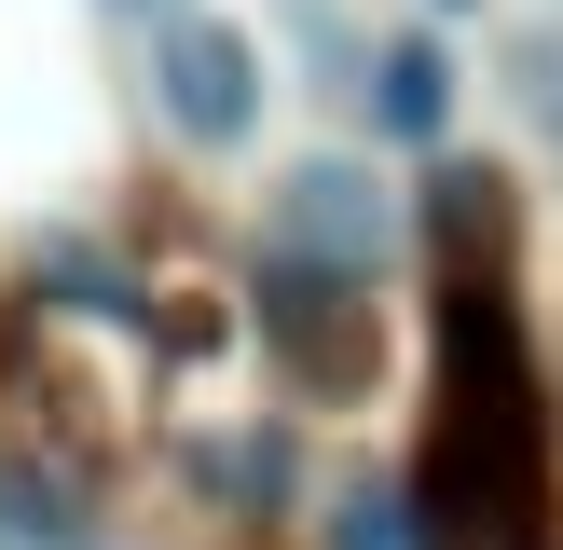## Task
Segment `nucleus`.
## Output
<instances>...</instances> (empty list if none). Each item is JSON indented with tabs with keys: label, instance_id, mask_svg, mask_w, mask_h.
Masks as SVG:
<instances>
[{
	"label": "nucleus",
	"instance_id": "4",
	"mask_svg": "<svg viewBox=\"0 0 563 550\" xmlns=\"http://www.w3.org/2000/svg\"><path fill=\"white\" fill-rule=\"evenodd\" d=\"M0 537H14V550H69L82 537V495L55 482V468H0Z\"/></svg>",
	"mask_w": 563,
	"mask_h": 550
},
{
	"label": "nucleus",
	"instance_id": "7",
	"mask_svg": "<svg viewBox=\"0 0 563 550\" xmlns=\"http://www.w3.org/2000/svg\"><path fill=\"white\" fill-rule=\"evenodd\" d=\"M42 289H69V302H97V317H124V275H110L97 248H69V234L42 248Z\"/></svg>",
	"mask_w": 563,
	"mask_h": 550
},
{
	"label": "nucleus",
	"instance_id": "9",
	"mask_svg": "<svg viewBox=\"0 0 563 550\" xmlns=\"http://www.w3.org/2000/svg\"><path fill=\"white\" fill-rule=\"evenodd\" d=\"M97 14H137V28H179L192 0H97Z\"/></svg>",
	"mask_w": 563,
	"mask_h": 550
},
{
	"label": "nucleus",
	"instance_id": "8",
	"mask_svg": "<svg viewBox=\"0 0 563 550\" xmlns=\"http://www.w3.org/2000/svg\"><path fill=\"white\" fill-rule=\"evenodd\" d=\"M207 482H220V495H289V440H275V427L234 440V454H207Z\"/></svg>",
	"mask_w": 563,
	"mask_h": 550
},
{
	"label": "nucleus",
	"instance_id": "1",
	"mask_svg": "<svg viewBox=\"0 0 563 550\" xmlns=\"http://www.w3.org/2000/svg\"><path fill=\"white\" fill-rule=\"evenodd\" d=\"M262 262L302 275V289H372V275L399 262V193L357 152H302L289 179L262 193Z\"/></svg>",
	"mask_w": 563,
	"mask_h": 550
},
{
	"label": "nucleus",
	"instance_id": "5",
	"mask_svg": "<svg viewBox=\"0 0 563 550\" xmlns=\"http://www.w3.org/2000/svg\"><path fill=\"white\" fill-rule=\"evenodd\" d=\"M317 537H330V550H427V522H412V495H399V482H344Z\"/></svg>",
	"mask_w": 563,
	"mask_h": 550
},
{
	"label": "nucleus",
	"instance_id": "10",
	"mask_svg": "<svg viewBox=\"0 0 563 550\" xmlns=\"http://www.w3.org/2000/svg\"><path fill=\"white\" fill-rule=\"evenodd\" d=\"M427 14H482V0H427Z\"/></svg>",
	"mask_w": 563,
	"mask_h": 550
},
{
	"label": "nucleus",
	"instance_id": "6",
	"mask_svg": "<svg viewBox=\"0 0 563 550\" xmlns=\"http://www.w3.org/2000/svg\"><path fill=\"white\" fill-rule=\"evenodd\" d=\"M509 97L563 138V28H522V42H509Z\"/></svg>",
	"mask_w": 563,
	"mask_h": 550
},
{
	"label": "nucleus",
	"instance_id": "2",
	"mask_svg": "<svg viewBox=\"0 0 563 550\" xmlns=\"http://www.w3.org/2000/svg\"><path fill=\"white\" fill-rule=\"evenodd\" d=\"M262 97H275V69H262L247 28H220V14L152 28V110H165V138H192V152H247V138H262Z\"/></svg>",
	"mask_w": 563,
	"mask_h": 550
},
{
	"label": "nucleus",
	"instance_id": "3",
	"mask_svg": "<svg viewBox=\"0 0 563 550\" xmlns=\"http://www.w3.org/2000/svg\"><path fill=\"white\" fill-rule=\"evenodd\" d=\"M454 97H467V69H454V42L440 28H399V42H372V138H399V152H440L454 138Z\"/></svg>",
	"mask_w": 563,
	"mask_h": 550
}]
</instances>
